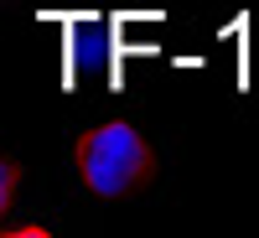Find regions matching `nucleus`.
Returning <instances> with one entry per match:
<instances>
[{
    "mask_svg": "<svg viewBox=\"0 0 259 238\" xmlns=\"http://www.w3.org/2000/svg\"><path fill=\"white\" fill-rule=\"evenodd\" d=\"M0 238H52V233L36 228V223H26V228H11V233H0Z\"/></svg>",
    "mask_w": 259,
    "mask_h": 238,
    "instance_id": "obj_3",
    "label": "nucleus"
},
{
    "mask_svg": "<svg viewBox=\"0 0 259 238\" xmlns=\"http://www.w3.org/2000/svg\"><path fill=\"white\" fill-rule=\"evenodd\" d=\"M11 197H16V166H11L6 156H0V212L11 207Z\"/></svg>",
    "mask_w": 259,
    "mask_h": 238,
    "instance_id": "obj_2",
    "label": "nucleus"
},
{
    "mask_svg": "<svg viewBox=\"0 0 259 238\" xmlns=\"http://www.w3.org/2000/svg\"><path fill=\"white\" fill-rule=\"evenodd\" d=\"M78 176L99 202H119L130 197L145 176H150V140L140 135L130 119H104L94 124L78 145Z\"/></svg>",
    "mask_w": 259,
    "mask_h": 238,
    "instance_id": "obj_1",
    "label": "nucleus"
}]
</instances>
